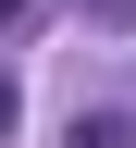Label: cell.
Masks as SVG:
<instances>
[{
    "label": "cell",
    "mask_w": 136,
    "mask_h": 148,
    "mask_svg": "<svg viewBox=\"0 0 136 148\" xmlns=\"http://www.w3.org/2000/svg\"><path fill=\"white\" fill-rule=\"evenodd\" d=\"M62 148H136V123H124V111H74V136Z\"/></svg>",
    "instance_id": "6da1fadb"
},
{
    "label": "cell",
    "mask_w": 136,
    "mask_h": 148,
    "mask_svg": "<svg viewBox=\"0 0 136 148\" xmlns=\"http://www.w3.org/2000/svg\"><path fill=\"white\" fill-rule=\"evenodd\" d=\"M12 111H25V99H12V74H0V136H12Z\"/></svg>",
    "instance_id": "7a4b0ae2"
},
{
    "label": "cell",
    "mask_w": 136,
    "mask_h": 148,
    "mask_svg": "<svg viewBox=\"0 0 136 148\" xmlns=\"http://www.w3.org/2000/svg\"><path fill=\"white\" fill-rule=\"evenodd\" d=\"M25 12H37V0H0V25H25Z\"/></svg>",
    "instance_id": "3957f363"
}]
</instances>
